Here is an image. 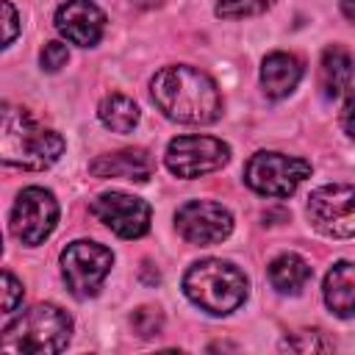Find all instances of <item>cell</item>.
Returning a JSON list of instances; mask_svg holds the SVG:
<instances>
[{"mask_svg": "<svg viewBox=\"0 0 355 355\" xmlns=\"http://www.w3.org/2000/svg\"><path fill=\"white\" fill-rule=\"evenodd\" d=\"M324 302L327 308L341 316L352 319L355 316V263L352 261H338L330 266L324 275Z\"/></svg>", "mask_w": 355, "mask_h": 355, "instance_id": "16", "label": "cell"}, {"mask_svg": "<svg viewBox=\"0 0 355 355\" xmlns=\"http://www.w3.org/2000/svg\"><path fill=\"white\" fill-rule=\"evenodd\" d=\"M0 6H3V47H8L14 42L17 31H19V17H17V8L8 0H3Z\"/></svg>", "mask_w": 355, "mask_h": 355, "instance_id": "24", "label": "cell"}, {"mask_svg": "<svg viewBox=\"0 0 355 355\" xmlns=\"http://www.w3.org/2000/svg\"><path fill=\"white\" fill-rule=\"evenodd\" d=\"M311 280V266L297 252H283L269 263V283L280 294H300Z\"/></svg>", "mask_w": 355, "mask_h": 355, "instance_id": "17", "label": "cell"}, {"mask_svg": "<svg viewBox=\"0 0 355 355\" xmlns=\"http://www.w3.org/2000/svg\"><path fill=\"white\" fill-rule=\"evenodd\" d=\"M338 125H341V130H344L349 139H355V89L347 94V100H344V105H341Z\"/></svg>", "mask_w": 355, "mask_h": 355, "instance_id": "25", "label": "cell"}, {"mask_svg": "<svg viewBox=\"0 0 355 355\" xmlns=\"http://www.w3.org/2000/svg\"><path fill=\"white\" fill-rule=\"evenodd\" d=\"M302 80V61L294 55V53H269L261 64V86L266 92V97L272 100H280V97H288L297 83Z\"/></svg>", "mask_w": 355, "mask_h": 355, "instance_id": "14", "label": "cell"}, {"mask_svg": "<svg viewBox=\"0 0 355 355\" xmlns=\"http://www.w3.org/2000/svg\"><path fill=\"white\" fill-rule=\"evenodd\" d=\"M175 227L189 244L211 247L233 233V214L214 200H189L178 208Z\"/></svg>", "mask_w": 355, "mask_h": 355, "instance_id": "10", "label": "cell"}, {"mask_svg": "<svg viewBox=\"0 0 355 355\" xmlns=\"http://www.w3.org/2000/svg\"><path fill=\"white\" fill-rule=\"evenodd\" d=\"M72 338V319L53 302H39L3 327L0 349L8 355H53Z\"/></svg>", "mask_w": 355, "mask_h": 355, "instance_id": "3", "label": "cell"}, {"mask_svg": "<svg viewBox=\"0 0 355 355\" xmlns=\"http://www.w3.org/2000/svg\"><path fill=\"white\" fill-rule=\"evenodd\" d=\"M64 136L36 122V116L17 105H3L0 114V158L8 166L42 172L64 155Z\"/></svg>", "mask_w": 355, "mask_h": 355, "instance_id": "2", "label": "cell"}, {"mask_svg": "<svg viewBox=\"0 0 355 355\" xmlns=\"http://www.w3.org/2000/svg\"><path fill=\"white\" fill-rule=\"evenodd\" d=\"M114 266V252L97 241L78 239L61 250V275L72 297L89 300L100 291Z\"/></svg>", "mask_w": 355, "mask_h": 355, "instance_id": "5", "label": "cell"}, {"mask_svg": "<svg viewBox=\"0 0 355 355\" xmlns=\"http://www.w3.org/2000/svg\"><path fill=\"white\" fill-rule=\"evenodd\" d=\"M39 61H42V69L44 72H58L69 61V50L61 42H44V47L39 53Z\"/></svg>", "mask_w": 355, "mask_h": 355, "instance_id": "22", "label": "cell"}, {"mask_svg": "<svg viewBox=\"0 0 355 355\" xmlns=\"http://www.w3.org/2000/svg\"><path fill=\"white\" fill-rule=\"evenodd\" d=\"M355 75V58L349 50H344L341 44H330L322 53L319 61V89L327 100H336L344 94V89H349V80Z\"/></svg>", "mask_w": 355, "mask_h": 355, "instance_id": "15", "label": "cell"}, {"mask_svg": "<svg viewBox=\"0 0 355 355\" xmlns=\"http://www.w3.org/2000/svg\"><path fill=\"white\" fill-rule=\"evenodd\" d=\"M150 94L158 111L183 125H211L222 116V94L216 80L194 67L172 64L155 72Z\"/></svg>", "mask_w": 355, "mask_h": 355, "instance_id": "1", "label": "cell"}, {"mask_svg": "<svg viewBox=\"0 0 355 355\" xmlns=\"http://www.w3.org/2000/svg\"><path fill=\"white\" fill-rule=\"evenodd\" d=\"M308 219L322 236H330V239L355 236V186L327 183L311 191Z\"/></svg>", "mask_w": 355, "mask_h": 355, "instance_id": "9", "label": "cell"}, {"mask_svg": "<svg viewBox=\"0 0 355 355\" xmlns=\"http://www.w3.org/2000/svg\"><path fill=\"white\" fill-rule=\"evenodd\" d=\"M338 6H341V14L349 22H355V0H338Z\"/></svg>", "mask_w": 355, "mask_h": 355, "instance_id": "26", "label": "cell"}, {"mask_svg": "<svg viewBox=\"0 0 355 355\" xmlns=\"http://www.w3.org/2000/svg\"><path fill=\"white\" fill-rule=\"evenodd\" d=\"M286 349H294V352H319V349H333V344L319 333V330H300L294 333L291 338L283 341Z\"/></svg>", "mask_w": 355, "mask_h": 355, "instance_id": "21", "label": "cell"}, {"mask_svg": "<svg viewBox=\"0 0 355 355\" xmlns=\"http://www.w3.org/2000/svg\"><path fill=\"white\" fill-rule=\"evenodd\" d=\"M97 116L100 122L114 130V133H130L136 125H139V105L128 97V94H119V92H111L100 100L97 105Z\"/></svg>", "mask_w": 355, "mask_h": 355, "instance_id": "18", "label": "cell"}, {"mask_svg": "<svg viewBox=\"0 0 355 355\" xmlns=\"http://www.w3.org/2000/svg\"><path fill=\"white\" fill-rule=\"evenodd\" d=\"M53 22H55V31L78 47H94L105 33V14L92 0L61 3Z\"/></svg>", "mask_w": 355, "mask_h": 355, "instance_id": "12", "label": "cell"}, {"mask_svg": "<svg viewBox=\"0 0 355 355\" xmlns=\"http://www.w3.org/2000/svg\"><path fill=\"white\" fill-rule=\"evenodd\" d=\"M230 161V147L214 136H178L166 144L164 164L178 178H202Z\"/></svg>", "mask_w": 355, "mask_h": 355, "instance_id": "8", "label": "cell"}, {"mask_svg": "<svg viewBox=\"0 0 355 355\" xmlns=\"http://www.w3.org/2000/svg\"><path fill=\"white\" fill-rule=\"evenodd\" d=\"M89 172L94 178H122V180L144 183L153 175V161L141 147H128V150L97 155L89 164Z\"/></svg>", "mask_w": 355, "mask_h": 355, "instance_id": "13", "label": "cell"}, {"mask_svg": "<svg viewBox=\"0 0 355 355\" xmlns=\"http://www.w3.org/2000/svg\"><path fill=\"white\" fill-rule=\"evenodd\" d=\"M22 297H25L22 283L6 269V272H3V313H14L17 305L22 302Z\"/></svg>", "mask_w": 355, "mask_h": 355, "instance_id": "23", "label": "cell"}, {"mask_svg": "<svg viewBox=\"0 0 355 355\" xmlns=\"http://www.w3.org/2000/svg\"><path fill=\"white\" fill-rule=\"evenodd\" d=\"M11 233L25 247H39L58 225V200L42 186H28L17 194L11 208Z\"/></svg>", "mask_w": 355, "mask_h": 355, "instance_id": "7", "label": "cell"}, {"mask_svg": "<svg viewBox=\"0 0 355 355\" xmlns=\"http://www.w3.org/2000/svg\"><path fill=\"white\" fill-rule=\"evenodd\" d=\"M250 283L239 266L219 258L197 261L183 275V294L211 316H227L244 305Z\"/></svg>", "mask_w": 355, "mask_h": 355, "instance_id": "4", "label": "cell"}, {"mask_svg": "<svg viewBox=\"0 0 355 355\" xmlns=\"http://www.w3.org/2000/svg\"><path fill=\"white\" fill-rule=\"evenodd\" d=\"M136 8H158L164 0H130Z\"/></svg>", "mask_w": 355, "mask_h": 355, "instance_id": "27", "label": "cell"}, {"mask_svg": "<svg viewBox=\"0 0 355 355\" xmlns=\"http://www.w3.org/2000/svg\"><path fill=\"white\" fill-rule=\"evenodd\" d=\"M92 216L119 239H141L150 230V205L125 191H103L89 205Z\"/></svg>", "mask_w": 355, "mask_h": 355, "instance_id": "11", "label": "cell"}, {"mask_svg": "<svg viewBox=\"0 0 355 355\" xmlns=\"http://www.w3.org/2000/svg\"><path fill=\"white\" fill-rule=\"evenodd\" d=\"M308 175H311V164L305 158L283 155L275 150L255 153L244 166L247 186L263 197H288Z\"/></svg>", "mask_w": 355, "mask_h": 355, "instance_id": "6", "label": "cell"}, {"mask_svg": "<svg viewBox=\"0 0 355 355\" xmlns=\"http://www.w3.org/2000/svg\"><path fill=\"white\" fill-rule=\"evenodd\" d=\"M130 327H133L141 338H153V336L161 333V327H164V316H161L158 308H153V305H141V308H136V311L130 313Z\"/></svg>", "mask_w": 355, "mask_h": 355, "instance_id": "20", "label": "cell"}, {"mask_svg": "<svg viewBox=\"0 0 355 355\" xmlns=\"http://www.w3.org/2000/svg\"><path fill=\"white\" fill-rule=\"evenodd\" d=\"M275 0H216V17L222 19H241V17H258L266 8H272Z\"/></svg>", "mask_w": 355, "mask_h": 355, "instance_id": "19", "label": "cell"}]
</instances>
